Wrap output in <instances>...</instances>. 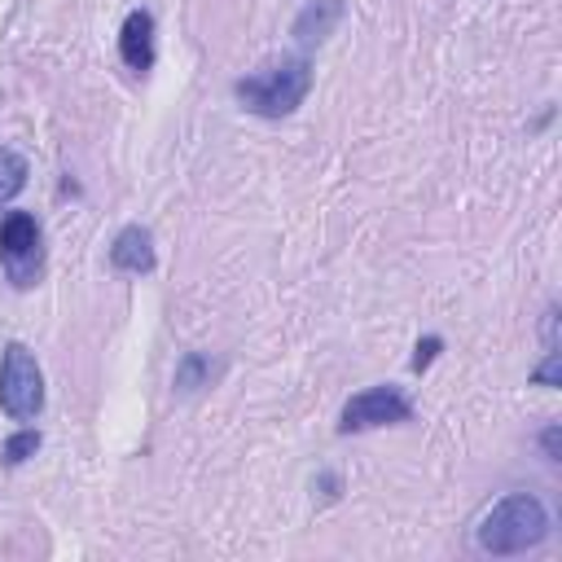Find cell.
Wrapping results in <instances>:
<instances>
[{
  "mask_svg": "<svg viewBox=\"0 0 562 562\" xmlns=\"http://www.w3.org/2000/svg\"><path fill=\"white\" fill-rule=\"evenodd\" d=\"M540 448H544L549 461H562V426H558V422H549V426L540 430Z\"/></svg>",
  "mask_w": 562,
  "mask_h": 562,
  "instance_id": "cell-14",
  "label": "cell"
},
{
  "mask_svg": "<svg viewBox=\"0 0 562 562\" xmlns=\"http://www.w3.org/2000/svg\"><path fill=\"white\" fill-rule=\"evenodd\" d=\"M549 509L531 492H509L492 501V509L474 522V544L492 558H514L527 549H540L549 540Z\"/></svg>",
  "mask_w": 562,
  "mask_h": 562,
  "instance_id": "cell-1",
  "label": "cell"
},
{
  "mask_svg": "<svg viewBox=\"0 0 562 562\" xmlns=\"http://www.w3.org/2000/svg\"><path fill=\"white\" fill-rule=\"evenodd\" d=\"M531 386H549V391L562 386V351H558V347H549L544 360L531 369Z\"/></svg>",
  "mask_w": 562,
  "mask_h": 562,
  "instance_id": "cell-12",
  "label": "cell"
},
{
  "mask_svg": "<svg viewBox=\"0 0 562 562\" xmlns=\"http://www.w3.org/2000/svg\"><path fill=\"white\" fill-rule=\"evenodd\" d=\"M540 338H544V351L558 347V303L544 307V321H540Z\"/></svg>",
  "mask_w": 562,
  "mask_h": 562,
  "instance_id": "cell-15",
  "label": "cell"
},
{
  "mask_svg": "<svg viewBox=\"0 0 562 562\" xmlns=\"http://www.w3.org/2000/svg\"><path fill=\"white\" fill-rule=\"evenodd\" d=\"M439 351H443V338H439V334H426V338H417L408 369H413V373H426V369L435 364V356H439Z\"/></svg>",
  "mask_w": 562,
  "mask_h": 562,
  "instance_id": "cell-13",
  "label": "cell"
},
{
  "mask_svg": "<svg viewBox=\"0 0 562 562\" xmlns=\"http://www.w3.org/2000/svg\"><path fill=\"white\" fill-rule=\"evenodd\" d=\"M307 92H312V61L303 53H285L233 83L237 105L259 119H290L307 101Z\"/></svg>",
  "mask_w": 562,
  "mask_h": 562,
  "instance_id": "cell-2",
  "label": "cell"
},
{
  "mask_svg": "<svg viewBox=\"0 0 562 562\" xmlns=\"http://www.w3.org/2000/svg\"><path fill=\"white\" fill-rule=\"evenodd\" d=\"M312 487H321V496H325V501H338V487H342V483H338V474H329V470H325V474H316V479H312Z\"/></svg>",
  "mask_w": 562,
  "mask_h": 562,
  "instance_id": "cell-16",
  "label": "cell"
},
{
  "mask_svg": "<svg viewBox=\"0 0 562 562\" xmlns=\"http://www.w3.org/2000/svg\"><path fill=\"white\" fill-rule=\"evenodd\" d=\"M413 417V404L400 386L391 382H378V386H364L356 391L342 413H338V435H360V430H378V426H404Z\"/></svg>",
  "mask_w": 562,
  "mask_h": 562,
  "instance_id": "cell-5",
  "label": "cell"
},
{
  "mask_svg": "<svg viewBox=\"0 0 562 562\" xmlns=\"http://www.w3.org/2000/svg\"><path fill=\"white\" fill-rule=\"evenodd\" d=\"M0 268L13 290H31L44 277V228L31 211L0 215Z\"/></svg>",
  "mask_w": 562,
  "mask_h": 562,
  "instance_id": "cell-4",
  "label": "cell"
},
{
  "mask_svg": "<svg viewBox=\"0 0 562 562\" xmlns=\"http://www.w3.org/2000/svg\"><path fill=\"white\" fill-rule=\"evenodd\" d=\"M0 408L13 422H35L44 408V369L26 342H4L0 351Z\"/></svg>",
  "mask_w": 562,
  "mask_h": 562,
  "instance_id": "cell-3",
  "label": "cell"
},
{
  "mask_svg": "<svg viewBox=\"0 0 562 562\" xmlns=\"http://www.w3.org/2000/svg\"><path fill=\"white\" fill-rule=\"evenodd\" d=\"M158 255H154V233L145 224H123L110 241V268L114 272H127V277H145L154 272Z\"/></svg>",
  "mask_w": 562,
  "mask_h": 562,
  "instance_id": "cell-6",
  "label": "cell"
},
{
  "mask_svg": "<svg viewBox=\"0 0 562 562\" xmlns=\"http://www.w3.org/2000/svg\"><path fill=\"white\" fill-rule=\"evenodd\" d=\"M119 57H123V66L136 70V75H145V70L154 66L158 48H154V13H149V9H132V13L123 18V26H119Z\"/></svg>",
  "mask_w": 562,
  "mask_h": 562,
  "instance_id": "cell-7",
  "label": "cell"
},
{
  "mask_svg": "<svg viewBox=\"0 0 562 562\" xmlns=\"http://www.w3.org/2000/svg\"><path fill=\"white\" fill-rule=\"evenodd\" d=\"M220 360H211L206 351H184L180 356V364H176V378H171V386H176V395H198V391H206L215 378H220Z\"/></svg>",
  "mask_w": 562,
  "mask_h": 562,
  "instance_id": "cell-9",
  "label": "cell"
},
{
  "mask_svg": "<svg viewBox=\"0 0 562 562\" xmlns=\"http://www.w3.org/2000/svg\"><path fill=\"white\" fill-rule=\"evenodd\" d=\"M342 0H307L303 9H299V18H294V26H290V35L303 44V48H312V44H325L329 35H334V26L342 22Z\"/></svg>",
  "mask_w": 562,
  "mask_h": 562,
  "instance_id": "cell-8",
  "label": "cell"
},
{
  "mask_svg": "<svg viewBox=\"0 0 562 562\" xmlns=\"http://www.w3.org/2000/svg\"><path fill=\"white\" fill-rule=\"evenodd\" d=\"M40 443H44V439H40V430H31V426H26V430H13V435L0 443V461L13 470V465H22L26 457H35V452H40Z\"/></svg>",
  "mask_w": 562,
  "mask_h": 562,
  "instance_id": "cell-11",
  "label": "cell"
},
{
  "mask_svg": "<svg viewBox=\"0 0 562 562\" xmlns=\"http://www.w3.org/2000/svg\"><path fill=\"white\" fill-rule=\"evenodd\" d=\"M26 180H31V162H26L18 149L0 145V206L13 202V198L26 189Z\"/></svg>",
  "mask_w": 562,
  "mask_h": 562,
  "instance_id": "cell-10",
  "label": "cell"
}]
</instances>
